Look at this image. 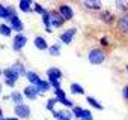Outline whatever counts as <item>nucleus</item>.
<instances>
[{
	"label": "nucleus",
	"instance_id": "nucleus-41",
	"mask_svg": "<svg viewBox=\"0 0 128 120\" xmlns=\"http://www.w3.org/2000/svg\"><path fill=\"white\" fill-rule=\"evenodd\" d=\"M3 99L5 101H9V95H3Z\"/></svg>",
	"mask_w": 128,
	"mask_h": 120
},
{
	"label": "nucleus",
	"instance_id": "nucleus-29",
	"mask_svg": "<svg viewBox=\"0 0 128 120\" xmlns=\"http://www.w3.org/2000/svg\"><path fill=\"white\" fill-rule=\"evenodd\" d=\"M114 6L120 11V12H128V2H124V0H116Z\"/></svg>",
	"mask_w": 128,
	"mask_h": 120
},
{
	"label": "nucleus",
	"instance_id": "nucleus-18",
	"mask_svg": "<svg viewBox=\"0 0 128 120\" xmlns=\"http://www.w3.org/2000/svg\"><path fill=\"white\" fill-rule=\"evenodd\" d=\"M11 68L18 74V77L21 78V77H26V72H27V69H26V66H24V63L23 62H20V60H17V62H14L12 65H11Z\"/></svg>",
	"mask_w": 128,
	"mask_h": 120
},
{
	"label": "nucleus",
	"instance_id": "nucleus-15",
	"mask_svg": "<svg viewBox=\"0 0 128 120\" xmlns=\"http://www.w3.org/2000/svg\"><path fill=\"white\" fill-rule=\"evenodd\" d=\"M9 101L14 104V105H20V104H24V96L21 92L18 90H12L9 93Z\"/></svg>",
	"mask_w": 128,
	"mask_h": 120
},
{
	"label": "nucleus",
	"instance_id": "nucleus-3",
	"mask_svg": "<svg viewBox=\"0 0 128 120\" xmlns=\"http://www.w3.org/2000/svg\"><path fill=\"white\" fill-rule=\"evenodd\" d=\"M56 11H57V14L62 17L63 21H71V20L74 18V15H76L74 8H72L71 5H68V3H60Z\"/></svg>",
	"mask_w": 128,
	"mask_h": 120
},
{
	"label": "nucleus",
	"instance_id": "nucleus-40",
	"mask_svg": "<svg viewBox=\"0 0 128 120\" xmlns=\"http://www.w3.org/2000/svg\"><path fill=\"white\" fill-rule=\"evenodd\" d=\"M6 119H8V120H20V119H17V117H14V116H12V117H6Z\"/></svg>",
	"mask_w": 128,
	"mask_h": 120
},
{
	"label": "nucleus",
	"instance_id": "nucleus-1",
	"mask_svg": "<svg viewBox=\"0 0 128 120\" xmlns=\"http://www.w3.org/2000/svg\"><path fill=\"white\" fill-rule=\"evenodd\" d=\"M106 59H107V53H106V50H102L100 47H92L88 51V60L90 65H95V66L102 65L106 62Z\"/></svg>",
	"mask_w": 128,
	"mask_h": 120
},
{
	"label": "nucleus",
	"instance_id": "nucleus-34",
	"mask_svg": "<svg viewBox=\"0 0 128 120\" xmlns=\"http://www.w3.org/2000/svg\"><path fill=\"white\" fill-rule=\"evenodd\" d=\"M54 98H56V99H63V98H66V92L63 90V89H56V90H54Z\"/></svg>",
	"mask_w": 128,
	"mask_h": 120
},
{
	"label": "nucleus",
	"instance_id": "nucleus-43",
	"mask_svg": "<svg viewBox=\"0 0 128 120\" xmlns=\"http://www.w3.org/2000/svg\"><path fill=\"white\" fill-rule=\"evenodd\" d=\"M0 120H8V119L6 117H0Z\"/></svg>",
	"mask_w": 128,
	"mask_h": 120
},
{
	"label": "nucleus",
	"instance_id": "nucleus-36",
	"mask_svg": "<svg viewBox=\"0 0 128 120\" xmlns=\"http://www.w3.org/2000/svg\"><path fill=\"white\" fill-rule=\"evenodd\" d=\"M0 20H8L6 5H3V3H0Z\"/></svg>",
	"mask_w": 128,
	"mask_h": 120
},
{
	"label": "nucleus",
	"instance_id": "nucleus-19",
	"mask_svg": "<svg viewBox=\"0 0 128 120\" xmlns=\"http://www.w3.org/2000/svg\"><path fill=\"white\" fill-rule=\"evenodd\" d=\"M32 0H20L18 2V11L24 12V14H32Z\"/></svg>",
	"mask_w": 128,
	"mask_h": 120
},
{
	"label": "nucleus",
	"instance_id": "nucleus-9",
	"mask_svg": "<svg viewBox=\"0 0 128 120\" xmlns=\"http://www.w3.org/2000/svg\"><path fill=\"white\" fill-rule=\"evenodd\" d=\"M50 12V24H51V29H62L63 24H65V21L62 20V17L57 14V11H48Z\"/></svg>",
	"mask_w": 128,
	"mask_h": 120
},
{
	"label": "nucleus",
	"instance_id": "nucleus-45",
	"mask_svg": "<svg viewBox=\"0 0 128 120\" xmlns=\"http://www.w3.org/2000/svg\"><path fill=\"white\" fill-rule=\"evenodd\" d=\"M2 71H3V69H2V68H0V75H2Z\"/></svg>",
	"mask_w": 128,
	"mask_h": 120
},
{
	"label": "nucleus",
	"instance_id": "nucleus-32",
	"mask_svg": "<svg viewBox=\"0 0 128 120\" xmlns=\"http://www.w3.org/2000/svg\"><path fill=\"white\" fill-rule=\"evenodd\" d=\"M6 12H8V18H11V17H14V15H18V12H17V8L14 6V5H6Z\"/></svg>",
	"mask_w": 128,
	"mask_h": 120
},
{
	"label": "nucleus",
	"instance_id": "nucleus-39",
	"mask_svg": "<svg viewBox=\"0 0 128 120\" xmlns=\"http://www.w3.org/2000/svg\"><path fill=\"white\" fill-rule=\"evenodd\" d=\"M2 93H3V84L0 83V96H2Z\"/></svg>",
	"mask_w": 128,
	"mask_h": 120
},
{
	"label": "nucleus",
	"instance_id": "nucleus-14",
	"mask_svg": "<svg viewBox=\"0 0 128 120\" xmlns=\"http://www.w3.org/2000/svg\"><path fill=\"white\" fill-rule=\"evenodd\" d=\"M100 18H101L106 24H113V23L116 21V17H114L113 12L108 11V9H101V12H100Z\"/></svg>",
	"mask_w": 128,
	"mask_h": 120
},
{
	"label": "nucleus",
	"instance_id": "nucleus-13",
	"mask_svg": "<svg viewBox=\"0 0 128 120\" xmlns=\"http://www.w3.org/2000/svg\"><path fill=\"white\" fill-rule=\"evenodd\" d=\"M2 75H3V78L5 80H9V81H14V83H17L18 80H20V77H18V74L11 68V66H8V68H5L3 71H2Z\"/></svg>",
	"mask_w": 128,
	"mask_h": 120
},
{
	"label": "nucleus",
	"instance_id": "nucleus-2",
	"mask_svg": "<svg viewBox=\"0 0 128 120\" xmlns=\"http://www.w3.org/2000/svg\"><path fill=\"white\" fill-rule=\"evenodd\" d=\"M29 42V38L24 35V33H15L12 35V42H11V48L15 51V53H21L26 45Z\"/></svg>",
	"mask_w": 128,
	"mask_h": 120
},
{
	"label": "nucleus",
	"instance_id": "nucleus-44",
	"mask_svg": "<svg viewBox=\"0 0 128 120\" xmlns=\"http://www.w3.org/2000/svg\"><path fill=\"white\" fill-rule=\"evenodd\" d=\"M125 69H126V74H128V65H126V66H125Z\"/></svg>",
	"mask_w": 128,
	"mask_h": 120
},
{
	"label": "nucleus",
	"instance_id": "nucleus-42",
	"mask_svg": "<svg viewBox=\"0 0 128 120\" xmlns=\"http://www.w3.org/2000/svg\"><path fill=\"white\" fill-rule=\"evenodd\" d=\"M0 117H3V110L0 108Z\"/></svg>",
	"mask_w": 128,
	"mask_h": 120
},
{
	"label": "nucleus",
	"instance_id": "nucleus-8",
	"mask_svg": "<svg viewBox=\"0 0 128 120\" xmlns=\"http://www.w3.org/2000/svg\"><path fill=\"white\" fill-rule=\"evenodd\" d=\"M23 96H24V99H29V101H36L39 96H41V93H39V90L35 87V86H32V84H29V86H26L24 89H23Z\"/></svg>",
	"mask_w": 128,
	"mask_h": 120
},
{
	"label": "nucleus",
	"instance_id": "nucleus-28",
	"mask_svg": "<svg viewBox=\"0 0 128 120\" xmlns=\"http://www.w3.org/2000/svg\"><path fill=\"white\" fill-rule=\"evenodd\" d=\"M70 111H71V114H72V117H74V119H78V120H80V117H82V114H83V108H82V107L74 105Z\"/></svg>",
	"mask_w": 128,
	"mask_h": 120
},
{
	"label": "nucleus",
	"instance_id": "nucleus-5",
	"mask_svg": "<svg viewBox=\"0 0 128 120\" xmlns=\"http://www.w3.org/2000/svg\"><path fill=\"white\" fill-rule=\"evenodd\" d=\"M32 116V108L27 104H20V105H14V117L20 119V120H26Z\"/></svg>",
	"mask_w": 128,
	"mask_h": 120
},
{
	"label": "nucleus",
	"instance_id": "nucleus-38",
	"mask_svg": "<svg viewBox=\"0 0 128 120\" xmlns=\"http://www.w3.org/2000/svg\"><path fill=\"white\" fill-rule=\"evenodd\" d=\"M17 83H14V81H9V80H5V86H8V87H14Z\"/></svg>",
	"mask_w": 128,
	"mask_h": 120
},
{
	"label": "nucleus",
	"instance_id": "nucleus-17",
	"mask_svg": "<svg viewBox=\"0 0 128 120\" xmlns=\"http://www.w3.org/2000/svg\"><path fill=\"white\" fill-rule=\"evenodd\" d=\"M27 81H29V84H32V86H36L42 78L39 77V74L38 72H35V71H29L27 69V72H26V77H24Z\"/></svg>",
	"mask_w": 128,
	"mask_h": 120
},
{
	"label": "nucleus",
	"instance_id": "nucleus-23",
	"mask_svg": "<svg viewBox=\"0 0 128 120\" xmlns=\"http://www.w3.org/2000/svg\"><path fill=\"white\" fill-rule=\"evenodd\" d=\"M38 90H39V93L41 95H44V93H48L50 90H51V87H50V84H48V81L47 80H41L36 86H35Z\"/></svg>",
	"mask_w": 128,
	"mask_h": 120
},
{
	"label": "nucleus",
	"instance_id": "nucleus-24",
	"mask_svg": "<svg viewBox=\"0 0 128 120\" xmlns=\"http://www.w3.org/2000/svg\"><path fill=\"white\" fill-rule=\"evenodd\" d=\"M41 18H42V24H44V29L47 30V33H51L53 29H51V24H50V12H48V11L44 12V14L41 15Z\"/></svg>",
	"mask_w": 128,
	"mask_h": 120
},
{
	"label": "nucleus",
	"instance_id": "nucleus-27",
	"mask_svg": "<svg viewBox=\"0 0 128 120\" xmlns=\"http://www.w3.org/2000/svg\"><path fill=\"white\" fill-rule=\"evenodd\" d=\"M56 105H57L56 98H50V99H47V102H45V110L50 111V113H53V111L56 110Z\"/></svg>",
	"mask_w": 128,
	"mask_h": 120
},
{
	"label": "nucleus",
	"instance_id": "nucleus-26",
	"mask_svg": "<svg viewBox=\"0 0 128 120\" xmlns=\"http://www.w3.org/2000/svg\"><path fill=\"white\" fill-rule=\"evenodd\" d=\"M47 11H48V9H47L44 5H41V3H38V2H33V5H32V12L42 15V14H44V12H47Z\"/></svg>",
	"mask_w": 128,
	"mask_h": 120
},
{
	"label": "nucleus",
	"instance_id": "nucleus-10",
	"mask_svg": "<svg viewBox=\"0 0 128 120\" xmlns=\"http://www.w3.org/2000/svg\"><path fill=\"white\" fill-rule=\"evenodd\" d=\"M51 114H53L54 120H72L74 119L72 114H71V111L66 110V108H63V110H54Z\"/></svg>",
	"mask_w": 128,
	"mask_h": 120
},
{
	"label": "nucleus",
	"instance_id": "nucleus-7",
	"mask_svg": "<svg viewBox=\"0 0 128 120\" xmlns=\"http://www.w3.org/2000/svg\"><path fill=\"white\" fill-rule=\"evenodd\" d=\"M114 23H116V29L122 35L128 36V12H124L122 15H119Z\"/></svg>",
	"mask_w": 128,
	"mask_h": 120
},
{
	"label": "nucleus",
	"instance_id": "nucleus-6",
	"mask_svg": "<svg viewBox=\"0 0 128 120\" xmlns=\"http://www.w3.org/2000/svg\"><path fill=\"white\" fill-rule=\"evenodd\" d=\"M6 24L11 27L12 32H15V33H24V23H23V20L18 15H14V17L8 18Z\"/></svg>",
	"mask_w": 128,
	"mask_h": 120
},
{
	"label": "nucleus",
	"instance_id": "nucleus-22",
	"mask_svg": "<svg viewBox=\"0 0 128 120\" xmlns=\"http://www.w3.org/2000/svg\"><path fill=\"white\" fill-rule=\"evenodd\" d=\"M70 92L72 95H84V87L80 84V83H71L70 84Z\"/></svg>",
	"mask_w": 128,
	"mask_h": 120
},
{
	"label": "nucleus",
	"instance_id": "nucleus-12",
	"mask_svg": "<svg viewBox=\"0 0 128 120\" xmlns=\"http://www.w3.org/2000/svg\"><path fill=\"white\" fill-rule=\"evenodd\" d=\"M45 74H47V78H54V80H59V81H62V78H63V72H62V69L57 68V66L48 68Z\"/></svg>",
	"mask_w": 128,
	"mask_h": 120
},
{
	"label": "nucleus",
	"instance_id": "nucleus-33",
	"mask_svg": "<svg viewBox=\"0 0 128 120\" xmlns=\"http://www.w3.org/2000/svg\"><path fill=\"white\" fill-rule=\"evenodd\" d=\"M80 120H94V114H92V111H90V110H84V108H83V114H82Z\"/></svg>",
	"mask_w": 128,
	"mask_h": 120
},
{
	"label": "nucleus",
	"instance_id": "nucleus-4",
	"mask_svg": "<svg viewBox=\"0 0 128 120\" xmlns=\"http://www.w3.org/2000/svg\"><path fill=\"white\" fill-rule=\"evenodd\" d=\"M76 35H77V29L76 27H70V29H65L63 32H60L59 35V41L60 44L63 45H71L76 39Z\"/></svg>",
	"mask_w": 128,
	"mask_h": 120
},
{
	"label": "nucleus",
	"instance_id": "nucleus-35",
	"mask_svg": "<svg viewBox=\"0 0 128 120\" xmlns=\"http://www.w3.org/2000/svg\"><path fill=\"white\" fill-rule=\"evenodd\" d=\"M100 45H101L100 48H102V50H104V48H108V45H110L108 38H107V36H101V38H100Z\"/></svg>",
	"mask_w": 128,
	"mask_h": 120
},
{
	"label": "nucleus",
	"instance_id": "nucleus-25",
	"mask_svg": "<svg viewBox=\"0 0 128 120\" xmlns=\"http://www.w3.org/2000/svg\"><path fill=\"white\" fill-rule=\"evenodd\" d=\"M12 30L11 27L6 24V23H0V36H3V38H11L12 36Z\"/></svg>",
	"mask_w": 128,
	"mask_h": 120
},
{
	"label": "nucleus",
	"instance_id": "nucleus-37",
	"mask_svg": "<svg viewBox=\"0 0 128 120\" xmlns=\"http://www.w3.org/2000/svg\"><path fill=\"white\" fill-rule=\"evenodd\" d=\"M122 96H124V99L128 102V84L124 86V89H122Z\"/></svg>",
	"mask_w": 128,
	"mask_h": 120
},
{
	"label": "nucleus",
	"instance_id": "nucleus-11",
	"mask_svg": "<svg viewBox=\"0 0 128 120\" xmlns=\"http://www.w3.org/2000/svg\"><path fill=\"white\" fill-rule=\"evenodd\" d=\"M33 47H35L36 50H39V51H47L48 47H50V44L47 42V39H45L44 36L36 35V36L33 38Z\"/></svg>",
	"mask_w": 128,
	"mask_h": 120
},
{
	"label": "nucleus",
	"instance_id": "nucleus-16",
	"mask_svg": "<svg viewBox=\"0 0 128 120\" xmlns=\"http://www.w3.org/2000/svg\"><path fill=\"white\" fill-rule=\"evenodd\" d=\"M83 6L86 9H90V11H101L102 9V3L100 0H84Z\"/></svg>",
	"mask_w": 128,
	"mask_h": 120
},
{
	"label": "nucleus",
	"instance_id": "nucleus-31",
	"mask_svg": "<svg viewBox=\"0 0 128 120\" xmlns=\"http://www.w3.org/2000/svg\"><path fill=\"white\" fill-rule=\"evenodd\" d=\"M56 101H57V104H60V105H63V107H66V108H72V107H74V102H72L71 99H68V98L56 99Z\"/></svg>",
	"mask_w": 128,
	"mask_h": 120
},
{
	"label": "nucleus",
	"instance_id": "nucleus-20",
	"mask_svg": "<svg viewBox=\"0 0 128 120\" xmlns=\"http://www.w3.org/2000/svg\"><path fill=\"white\" fill-rule=\"evenodd\" d=\"M47 51H48V54H50L51 57H59V56L62 54V44H60V42H56V44L50 45Z\"/></svg>",
	"mask_w": 128,
	"mask_h": 120
},
{
	"label": "nucleus",
	"instance_id": "nucleus-21",
	"mask_svg": "<svg viewBox=\"0 0 128 120\" xmlns=\"http://www.w3.org/2000/svg\"><path fill=\"white\" fill-rule=\"evenodd\" d=\"M86 102H88L92 108H95L96 111H102V110H104V105H102L98 99H95L94 96H86Z\"/></svg>",
	"mask_w": 128,
	"mask_h": 120
},
{
	"label": "nucleus",
	"instance_id": "nucleus-30",
	"mask_svg": "<svg viewBox=\"0 0 128 120\" xmlns=\"http://www.w3.org/2000/svg\"><path fill=\"white\" fill-rule=\"evenodd\" d=\"M47 81H48V84H50V87H51L53 90H56V89H62V81L54 80V78H47Z\"/></svg>",
	"mask_w": 128,
	"mask_h": 120
}]
</instances>
